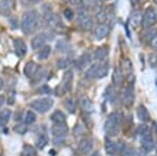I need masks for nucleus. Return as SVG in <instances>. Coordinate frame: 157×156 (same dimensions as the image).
I'll return each instance as SVG.
<instances>
[{
    "mask_svg": "<svg viewBox=\"0 0 157 156\" xmlns=\"http://www.w3.org/2000/svg\"><path fill=\"white\" fill-rule=\"evenodd\" d=\"M151 46H152V48L157 49V36L151 41Z\"/></svg>",
    "mask_w": 157,
    "mask_h": 156,
    "instance_id": "42",
    "label": "nucleus"
},
{
    "mask_svg": "<svg viewBox=\"0 0 157 156\" xmlns=\"http://www.w3.org/2000/svg\"><path fill=\"white\" fill-rule=\"evenodd\" d=\"M23 154L25 156H35L36 155V151L34 148L29 145H25L23 147Z\"/></svg>",
    "mask_w": 157,
    "mask_h": 156,
    "instance_id": "35",
    "label": "nucleus"
},
{
    "mask_svg": "<svg viewBox=\"0 0 157 156\" xmlns=\"http://www.w3.org/2000/svg\"><path fill=\"white\" fill-rule=\"evenodd\" d=\"M90 156H101V155H100V153H98V152H93Z\"/></svg>",
    "mask_w": 157,
    "mask_h": 156,
    "instance_id": "46",
    "label": "nucleus"
},
{
    "mask_svg": "<svg viewBox=\"0 0 157 156\" xmlns=\"http://www.w3.org/2000/svg\"><path fill=\"white\" fill-rule=\"evenodd\" d=\"M92 140L91 139H88V138H86V139H82L80 142V144H78V150L81 151V153H83V154H87V153H89L91 150H92Z\"/></svg>",
    "mask_w": 157,
    "mask_h": 156,
    "instance_id": "17",
    "label": "nucleus"
},
{
    "mask_svg": "<svg viewBox=\"0 0 157 156\" xmlns=\"http://www.w3.org/2000/svg\"><path fill=\"white\" fill-rule=\"evenodd\" d=\"M120 99L121 104L125 107H130L132 106L134 102V88L133 86H127L123 88L120 94Z\"/></svg>",
    "mask_w": 157,
    "mask_h": 156,
    "instance_id": "8",
    "label": "nucleus"
},
{
    "mask_svg": "<svg viewBox=\"0 0 157 156\" xmlns=\"http://www.w3.org/2000/svg\"><path fill=\"white\" fill-rule=\"evenodd\" d=\"M109 34V27L105 23H100L97 27L94 29V35L95 39L98 40H103L104 38H106Z\"/></svg>",
    "mask_w": 157,
    "mask_h": 156,
    "instance_id": "13",
    "label": "nucleus"
},
{
    "mask_svg": "<svg viewBox=\"0 0 157 156\" xmlns=\"http://www.w3.org/2000/svg\"><path fill=\"white\" fill-rule=\"evenodd\" d=\"M138 1H139V0H131V2H132V4H134V6H135V4H137Z\"/></svg>",
    "mask_w": 157,
    "mask_h": 156,
    "instance_id": "47",
    "label": "nucleus"
},
{
    "mask_svg": "<svg viewBox=\"0 0 157 156\" xmlns=\"http://www.w3.org/2000/svg\"><path fill=\"white\" fill-rule=\"evenodd\" d=\"M80 105H81V108L82 110L86 113H91L93 111V105L91 103V101L88 99V97H82L80 101Z\"/></svg>",
    "mask_w": 157,
    "mask_h": 156,
    "instance_id": "25",
    "label": "nucleus"
},
{
    "mask_svg": "<svg viewBox=\"0 0 157 156\" xmlns=\"http://www.w3.org/2000/svg\"><path fill=\"white\" fill-rule=\"evenodd\" d=\"M47 42V36L45 32H41V34L36 35L30 41V46L34 50H39L41 49L43 46H45Z\"/></svg>",
    "mask_w": 157,
    "mask_h": 156,
    "instance_id": "9",
    "label": "nucleus"
},
{
    "mask_svg": "<svg viewBox=\"0 0 157 156\" xmlns=\"http://www.w3.org/2000/svg\"><path fill=\"white\" fill-rule=\"evenodd\" d=\"M109 64L107 62H95L90 65L89 68L86 70L85 77L87 79H102L108 74Z\"/></svg>",
    "mask_w": 157,
    "mask_h": 156,
    "instance_id": "3",
    "label": "nucleus"
},
{
    "mask_svg": "<svg viewBox=\"0 0 157 156\" xmlns=\"http://www.w3.org/2000/svg\"><path fill=\"white\" fill-rule=\"evenodd\" d=\"M108 17H109V14L106 9H100V11H98L97 14V19L100 23H105L108 20Z\"/></svg>",
    "mask_w": 157,
    "mask_h": 156,
    "instance_id": "29",
    "label": "nucleus"
},
{
    "mask_svg": "<svg viewBox=\"0 0 157 156\" xmlns=\"http://www.w3.org/2000/svg\"><path fill=\"white\" fill-rule=\"evenodd\" d=\"M121 115L118 112H112L109 114L105 122V131L109 136H115L121 131Z\"/></svg>",
    "mask_w": 157,
    "mask_h": 156,
    "instance_id": "2",
    "label": "nucleus"
},
{
    "mask_svg": "<svg viewBox=\"0 0 157 156\" xmlns=\"http://www.w3.org/2000/svg\"><path fill=\"white\" fill-rule=\"evenodd\" d=\"M123 81H124V74H123V72H121V69L120 67L116 66L112 74L113 84H114V86L116 87H121V84H123Z\"/></svg>",
    "mask_w": 157,
    "mask_h": 156,
    "instance_id": "16",
    "label": "nucleus"
},
{
    "mask_svg": "<svg viewBox=\"0 0 157 156\" xmlns=\"http://www.w3.org/2000/svg\"><path fill=\"white\" fill-rule=\"evenodd\" d=\"M50 54H52V47L49 45H45L41 49H39L37 54V59L40 60V61H44V60L48 59Z\"/></svg>",
    "mask_w": 157,
    "mask_h": 156,
    "instance_id": "21",
    "label": "nucleus"
},
{
    "mask_svg": "<svg viewBox=\"0 0 157 156\" xmlns=\"http://www.w3.org/2000/svg\"><path fill=\"white\" fill-rule=\"evenodd\" d=\"M77 21L78 26L81 27V29L83 31H89L92 27V19L89 14V12L86 9H80L77 13Z\"/></svg>",
    "mask_w": 157,
    "mask_h": 156,
    "instance_id": "4",
    "label": "nucleus"
},
{
    "mask_svg": "<svg viewBox=\"0 0 157 156\" xmlns=\"http://www.w3.org/2000/svg\"><path fill=\"white\" fill-rule=\"evenodd\" d=\"M52 106H54V100L49 99V97L38 99L30 103V107L40 113H46L47 111H49L52 109Z\"/></svg>",
    "mask_w": 157,
    "mask_h": 156,
    "instance_id": "5",
    "label": "nucleus"
},
{
    "mask_svg": "<svg viewBox=\"0 0 157 156\" xmlns=\"http://www.w3.org/2000/svg\"><path fill=\"white\" fill-rule=\"evenodd\" d=\"M83 2L86 4L87 6H91V7H95L98 6V0H83Z\"/></svg>",
    "mask_w": 157,
    "mask_h": 156,
    "instance_id": "39",
    "label": "nucleus"
},
{
    "mask_svg": "<svg viewBox=\"0 0 157 156\" xmlns=\"http://www.w3.org/2000/svg\"><path fill=\"white\" fill-rule=\"evenodd\" d=\"M146 132H148V128H147L146 125L138 126V128H137V133H138V134L143 135V134H145Z\"/></svg>",
    "mask_w": 157,
    "mask_h": 156,
    "instance_id": "40",
    "label": "nucleus"
},
{
    "mask_svg": "<svg viewBox=\"0 0 157 156\" xmlns=\"http://www.w3.org/2000/svg\"><path fill=\"white\" fill-rule=\"evenodd\" d=\"M70 63H71V61H70L69 58H61V59L57 61V66L60 69H64L69 66Z\"/></svg>",
    "mask_w": 157,
    "mask_h": 156,
    "instance_id": "32",
    "label": "nucleus"
},
{
    "mask_svg": "<svg viewBox=\"0 0 157 156\" xmlns=\"http://www.w3.org/2000/svg\"><path fill=\"white\" fill-rule=\"evenodd\" d=\"M108 57V49L107 47H98V48L95 49L94 54H93V58L94 60L97 61H100V62H103L107 59Z\"/></svg>",
    "mask_w": 157,
    "mask_h": 156,
    "instance_id": "19",
    "label": "nucleus"
},
{
    "mask_svg": "<svg viewBox=\"0 0 157 156\" xmlns=\"http://www.w3.org/2000/svg\"><path fill=\"white\" fill-rule=\"evenodd\" d=\"M141 20H143V14L139 11H134L131 15V24L134 29H137L141 25Z\"/></svg>",
    "mask_w": 157,
    "mask_h": 156,
    "instance_id": "22",
    "label": "nucleus"
},
{
    "mask_svg": "<svg viewBox=\"0 0 157 156\" xmlns=\"http://www.w3.org/2000/svg\"><path fill=\"white\" fill-rule=\"evenodd\" d=\"M146 29H147V32H145V38L148 41H152V40L157 36V31L155 29H152V27Z\"/></svg>",
    "mask_w": 157,
    "mask_h": 156,
    "instance_id": "33",
    "label": "nucleus"
},
{
    "mask_svg": "<svg viewBox=\"0 0 157 156\" xmlns=\"http://www.w3.org/2000/svg\"><path fill=\"white\" fill-rule=\"evenodd\" d=\"M67 47H68V45H67V43L65 41H59L57 43L58 51H66Z\"/></svg>",
    "mask_w": 157,
    "mask_h": 156,
    "instance_id": "37",
    "label": "nucleus"
},
{
    "mask_svg": "<svg viewBox=\"0 0 157 156\" xmlns=\"http://www.w3.org/2000/svg\"><path fill=\"white\" fill-rule=\"evenodd\" d=\"M46 74L45 72V70H42V71H40V70H38L37 74L34 75V77L32 78V79H35V82H40L41 80L43 79V77H44V74Z\"/></svg>",
    "mask_w": 157,
    "mask_h": 156,
    "instance_id": "38",
    "label": "nucleus"
},
{
    "mask_svg": "<svg viewBox=\"0 0 157 156\" xmlns=\"http://www.w3.org/2000/svg\"><path fill=\"white\" fill-rule=\"evenodd\" d=\"M12 116L11 109H3L0 111V128L4 127Z\"/></svg>",
    "mask_w": 157,
    "mask_h": 156,
    "instance_id": "24",
    "label": "nucleus"
},
{
    "mask_svg": "<svg viewBox=\"0 0 157 156\" xmlns=\"http://www.w3.org/2000/svg\"><path fill=\"white\" fill-rule=\"evenodd\" d=\"M136 114H137L138 120H141V122H149L150 120V113H149L148 109L145 106H143V105H140L137 108Z\"/></svg>",
    "mask_w": 157,
    "mask_h": 156,
    "instance_id": "20",
    "label": "nucleus"
},
{
    "mask_svg": "<svg viewBox=\"0 0 157 156\" xmlns=\"http://www.w3.org/2000/svg\"><path fill=\"white\" fill-rule=\"evenodd\" d=\"M38 70H39V65L34 61H29L25 64L23 72H24L25 77H27L29 79H32V78L37 74Z\"/></svg>",
    "mask_w": 157,
    "mask_h": 156,
    "instance_id": "12",
    "label": "nucleus"
},
{
    "mask_svg": "<svg viewBox=\"0 0 157 156\" xmlns=\"http://www.w3.org/2000/svg\"><path fill=\"white\" fill-rule=\"evenodd\" d=\"M65 106L68 109V111L70 113H73L75 110V101H73L71 97H69V99H67L65 101Z\"/></svg>",
    "mask_w": 157,
    "mask_h": 156,
    "instance_id": "34",
    "label": "nucleus"
},
{
    "mask_svg": "<svg viewBox=\"0 0 157 156\" xmlns=\"http://www.w3.org/2000/svg\"><path fill=\"white\" fill-rule=\"evenodd\" d=\"M4 103H6V97L0 94V108H2V106L4 105Z\"/></svg>",
    "mask_w": 157,
    "mask_h": 156,
    "instance_id": "43",
    "label": "nucleus"
},
{
    "mask_svg": "<svg viewBox=\"0 0 157 156\" xmlns=\"http://www.w3.org/2000/svg\"><path fill=\"white\" fill-rule=\"evenodd\" d=\"M121 67H123V68H121V69L123 74H132V65H131V62L129 61L128 59H124L123 61H121Z\"/></svg>",
    "mask_w": 157,
    "mask_h": 156,
    "instance_id": "28",
    "label": "nucleus"
},
{
    "mask_svg": "<svg viewBox=\"0 0 157 156\" xmlns=\"http://www.w3.org/2000/svg\"><path fill=\"white\" fill-rule=\"evenodd\" d=\"M36 120H37V116H36V114L34 113V111H27L26 112V114H25V117H24V122H25V124L26 125H32V124H34L35 122H36Z\"/></svg>",
    "mask_w": 157,
    "mask_h": 156,
    "instance_id": "31",
    "label": "nucleus"
},
{
    "mask_svg": "<svg viewBox=\"0 0 157 156\" xmlns=\"http://www.w3.org/2000/svg\"><path fill=\"white\" fill-rule=\"evenodd\" d=\"M39 27V16L36 11H26L21 18V29L25 35H32Z\"/></svg>",
    "mask_w": 157,
    "mask_h": 156,
    "instance_id": "1",
    "label": "nucleus"
},
{
    "mask_svg": "<svg viewBox=\"0 0 157 156\" xmlns=\"http://www.w3.org/2000/svg\"><path fill=\"white\" fill-rule=\"evenodd\" d=\"M41 91H44L43 93H49L50 89H48V88H47V86H44L43 88H41Z\"/></svg>",
    "mask_w": 157,
    "mask_h": 156,
    "instance_id": "44",
    "label": "nucleus"
},
{
    "mask_svg": "<svg viewBox=\"0 0 157 156\" xmlns=\"http://www.w3.org/2000/svg\"><path fill=\"white\" fill-rule=\"evenodd\" d=\"M33 1H34V0H33ZM35 1H38V0H35Z\"/></svg>",
    "mask_w": 157,
    "mask_h": 156,
    "instance_id": "51",
    "label": "nucleus"
},
{
    "mask_svg": "<svg viewBox=\"0 0 157 156\" xmlns=\"http://www.w3.org/2000/svg\"><path fill=\"white\" fill-rule=\"evenodd\" d=\"M68 128L66 124H55L52 128V134L54 136V143L55 145L59 146L63 143L64 136L67 134Z\"/></svg>",
    "mask_w": 157,
    "mask_h": 156,
    "instance_id": "6",
    "label": "nucleus"
},
{
    "mask_svg": "<svg viewBox=\"0 0 157 156\" xmlns=\"http://www.w3.org/2000/svg\"><path fill=\"white\" fill-rule=\"evenodd\" d=\"M50 120L55 123V124H65L66 123V116L62 111L57 110L50 115Z\"/></svg>",
    "mask_w": 157,
    "mask_h": 156,
    "instance_id": "23",
    "label": "nucleus"
},
{
    "mask_svg": "<svg viewBox=\"0 0 157 156\" xmlns=\"http://www.w3.org/2000/svg\"><path fill=\"white\" fill-rule=\"evenodd\" d=\"M62 1H64V2H67V1H69V0H62Z\"/></svg>",
    "mask_w": 157,
    "mask_h": 156,
    "instance_id": "48",
    "label": "nucleus"
},
{
    "mask_svg": "<svg viewBox=\"0 0 157 156\" xmlns=\"http://www.w3.org/2000/svg\"><path fill=\"white\" fill-rule=\"evenodd\" d=\"M44 20H45V22H46V24L48 25L49 27H52V29H54V27H57L60 22L57 17V15L54 14V13L50 12V11L44 14Z\"/></svg>",
    "mask_w": 157,
    "mask_h": 156,
    "instance_id": "15",
    "label": "nucleus"
},
{
    "mask_svg": "<svg viewBox=\"0 0 157 156\" xmlns=\"http://www.w3.org/2000/svg\"><path fill=\"white\" fill-rule=\"evenodd\" d=\"M157 22V13L153 7H147L146 11L143 14V20H141V25L144 29H150L153 27Z\"/></svg>",
    "mask_w": 157,
    "mask_h": 156,
    "instance_id": "7",
    "label": "nucleus"
},
{
    "mask_svg": "<svg viewBox=\"0 0 157 156\" xmlns=\"http://www.w3.org/2000/svg\"><path fill=\"white\" fill-rule=\"evenodd\" d=\"M156 153H157V144H156Z\"/></svg>",
    "mask_w": 157,
    "mask_h": 156,
    "instance_id": "49",
    "label": "nucleus"
},
{
    "mask_svg": "<svg viewBox=\"0 0 157 156\" xmlns=\"http://www.w3.org/2000/svg\"><path fill=\"white\" fill-rule=\"evenodd\" d=\"M64 17L68 21H71V20L75 18V12H73L71 9H66L64 11Z\"/></svg>",
    "mask_w": 157,
    "mask_h": 156,
    "instance_id": "36",
    "label": "nucleus"
},
{
    "mask_svg": "<svg viewBox=\"0 0 157 156\" xmlns=\"http://www.w3.org/2000/svg\"><path fill=\"white\" fill-rule=\"evenodd\" d=\"M72 80H73V74L71 70H68L65 72L64 77L62 80V84H61V88H62L63 92H69L72 87Z\"/></svg>",
    "mask_w": 157,
    "mask_h": 156,
    "instance_id": "11",
    "label": "nucleus"
},
{
    "mask_svg": "<svg viewBox=\"0 0 157 156\" xmlns=\"http://www.w3.org/2000/svg\"><path fill=\"white\" fill-rule=\"evenodd\" d=\"M48 143V137H47L46 134H41L39 137L37 138V142H36V145L39 149H43L45 148V146L47 145Z\"/></svg>",
    "mask_w": 157,
    "mask_h": 156,
    "instance_id": "30",
    "label": "nucleus"
},
{
    "mask_svg": "<svg viewBox=\"0 0 157 156\" xmlns=\"http://www.w3.org/2000/svg\"><path fill=\"white\" fill-rule=\"evenodd\" d=\"M3 87H4V81H3V79L0 77V90H1Z\"/></svg>",
    "mask_w": 157,
    "mask_h": 156,
    "instance_id": "45",
    "label": "nucleus"
},
{
    "mask_svg": "<svg viewBox=\"0 0 157 156\" xmlns=\"http://www.w3.org/2000/svg\"><path fill=\"white\" fill-rule=\"evenodd\" d=\"M154 1H155V2H156V3H157V0H154Z\"/></svg>",
    "mask_w": 157,
    "mask_h": 156,
    "instance_id": "50",
    "label": "nucleus"
},
{
    "mask_svg": "<svg viewBox=\"0 0 157 156\" xmlns=\"http://www.w3.org/2000/svg\"><path fill=\"white\" fill-rule=\"evenodd\" d=\"M14 48L19 57H24L27 54V46L22 39L14 40Z\"/></svg>",
    "mask_w": 157,
    "mask_h": 156,
    "instance_id": "14",
    "label": "nucleus"
},
{
    "mask_svg": "<svg viewBox=\"0 0 157 156\" xmlns=\"http://www.w3.org/2000/svg\"><path fill=\"white\" fill-rule=\"evenodd\" d=\"M141 147L144 148V150H145L146 152H150V151L153 150V148L155 147L153 136L151 135V133L146 132L145 134L141 135Z\"/></svg>",
    "mask_w": 157,
    "mask_h": 156,
    "instance_id": "10",
    "label": "nucleus"
},
{
    "mask_svg": "<svg viewBox=\"0 0 157 156\" xmlns=\"http://www.w3.org/2000/svg\"><path fill=\"white\" fill-rule=\"evenodd\" d=\"M90 62H91V55L89 52H85V54L82 55L80 59H78V67H80V68L86 67L87 65L90 64Z\"/></svg>",
    "mask_w": 157,
    "mask_h": 156,
    "instance_id": "26",
    "label": "nucleus"
},
{
    "mask_svg": "<svg viewBox=\"0 0 157 156\" xmlns=\"http://www.w3.org/2000/svg\"><path fill=\"white\" fill-rule=\"evenodd\" d=\"M13 9L12 0H0V13L2 15L9 16Z\"/></svg>",
    "mask_w": 157,
    "mask_h": 156,
    "instance_id": "18",
    "label": "nucleus"
},
{
    "mask_svg": "<svg viewBox=\"0 0 157 156\" xmlns=\"http://www.w3.org/2000/svg\"><path fill=\"white\" fill-rule=\"evenodd\" d=\"M105 148L109 155H114L115 153L117 152V150H116V143H113L112 140L109 139V138L106 139Z\"/></svg>",
    "mask_w": 157,
    "mask_h": 156,
    "instance_id": "27",
    "label": "nucleus"
},
{
    "mask_svg": "<svg viewBox=\"0 0 157 156\" xmlns=\"http://www.w3.org/2000/svg\"><path fill=\"white\" fill-rule=\"evenodd\" d=\"M69 2L72 4V6H78L83 3V0H69Z\"/></svg>",
    "mask_w": 157,
    "mask_h": 156,
    "instance_id": "41",
    "label": "nucleus"
}]
</instances>
